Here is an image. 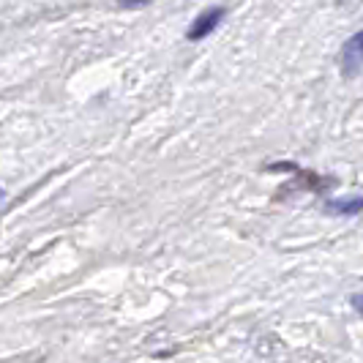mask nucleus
<instances>
[{
	"label": "nucleus",
	"mask_w": 363,
	"mask_h": 363,
	"mask_svg": "<svg viewBox=\"0 0 363 363\" xmlns=\"http://www.w3.org/2000/svg\"><path fill=\"white\" fill-rule=\"evenodd\" d=\"M221 19H224V9H221V6H213V9L202 11L200 17L191 22V28H189L186 38H191V41H200V38H205L208 33H213V30H216Z\"/></svg>",
	"instance_id": "1"
},
{
	"label": "nucleus",
	"mask_w": 363,
	"mask_h": 363,
	"mask_svg": "<svg viewBox=\"0 0 363 363\" xmlns=\"http://www.w3.org/2000/svg\"><path fill=\"white\" fill-rule=\"evenodd\" d=\"M361 63H363V36L355 33L345 44V50H342V74L345 77H358L361 74Z\"/></svg>",
	"instance_id": "2"
},
{
	"label": "nucleus",
	"mask_w": 363,
	"mask_h": 363,
	"mask_svg": "<svg viewBox=\"0 0 363 363\" xmlns=\"http://www.w3.org/2000/svg\"><path fill=\"white\" fill-rule=\"evenodd\" d=\"M361 208H363L361 197H350V200H330V202H328V211H333V213H347V216L361 213Z\"/></svg>",
	"instance_id": "3"
},
{
	"label": "nucleus",
	"mask_w": 363,
	"mask_h": 363,
	"mask_svg": "<svg viewBox=\"0 0 363 363\" xmlns=\"http://www.w3.org/2000/svg\"><path fill=\"white\" fill-rule=\"evenodd\" d=\"M150 0H121V6H126V9H140V6H147Z\"/></svg>",
	"instance_id": "4"
}]
</instances>
